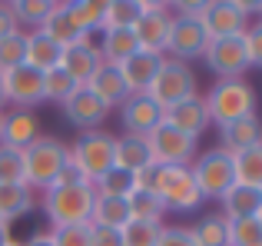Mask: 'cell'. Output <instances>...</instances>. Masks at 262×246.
I'll use <instances>...</instances> for the list:
<instances>
[{"label":"cell","instance_id":"38","mask_svg":"<svg viewBox=\"0 0 262 246\" xmlns=\"http://www.w3.org/2000/svg\"><path fill=\"white\" fill-rule=\"evenodd\" d=\"M24 53H27V30H17L10 37H4L0 40V73L17 70L24 64Z\"/></svg>","mask_w":262,"mask_h":246},{"label":"cell","instance_id":"19","mask_svg":"<svg viewBox=\"0 0 262 246\" xmlns=\"http://www.w3.org/2000/svg\"><path fill=\"white\" fill-rule=\"evenodd\" d=\"M100 64H103V57H100V50H96V40L73 44V47H67V50L60 53V70H67L80 87L90 84V77L100 70Z\"/></svg>","mask_w":262,"mask_h":246},{"label":"cell","instance_id":"47","mask_svg":"<svg viewBox=\"0 0 262 246\" xmlns=\"http://www.w3.org/2000/svg\"><path fill=\"white\" fill-rule=\"evenodd\" d=\"M20 27H17V20H13V13H10V4H0V40L4 37H10V33H17Z\"/></svg>","mask_w":262,"mask_h":246},{"label":"cell","instance_id":"54","mask_svg":"<svg viewBox=\"0 0 262 246\" xmlns=\"http://www.w3.org/2000/svg\"><path fill=\"white\" fill-rule=\"evenodd\" d=\"M259 220H262V213H259Z\"/></svg>","mask_w":262,"mask_h":246},{"label":"cell","instance_id":"52","mask_svg":"<svg viewBox=\"0 0 262 246\" xmlns=\"http://www.w3.org/2000/svg\"><path fill=\"white\" fill-rule=\"evenodd\" d=\"M0 127H4V110H0Z\"/></svg>","mask_w":262,"mask_h":246},{"label":"cell","instance_id":"14","mask_svg":"<svg viewBox=\"0 0 262 246\" xmlns=\"http://www.w3.org/2000/svg\"><path fill=\"white\" fill-rule=\"evenodd\" d=\"M116 110H120L123 133H133V136H149L163 123V110L146 97V93H129Z\"/></svg>","mask_w":262,"mask_h":246},{"label":"cell","instance_id":"42","mask_svg":"<svg viewBox=\"0 0 262 246\" xmlns=\"http://www.w3.org/2000/svg\"><path fill=\"white\" fill-rule=\"evenodd\" d=\"M243 40H246V57H249V67H259V70H262V20H256V24L246 27Z\"/></svg>","mask_w":262,"mask_h":246},{"label":"cell","instance_id":"50","mask_svg":"<svg viewBox=\"0 0 262 246\" xmlns=\"http://www.w3.org/2000/svg\"><path fill=\"white\" fill-rule=\"evenodd\" d=\"M7 107V90H4V73H0V110Z\"/></svg>","mask_w":262,"mask_h":246},{"label":"cell","instance_id":"27","mask_svg":"<svg viewBox=\"0 0 262 246\" xmlns=\"http://www.w3.org/2000/svg\"><path fill=\"white\" fill-rule=\"evenodd\" d=\"M96 50H100L103 64H113V67H120L123 60H129L136 50H140V44H136L133 30H100V40H96Z\"/></svg>","mask_w":262,"mask_h":246},{"label":"cell","instance_id":"35","mask_svg":"<svg viewBox=\"0 0 262 246\" xmlns=\"http://www.w3.org/2000/svg\"><path fill=\"white\" fill-rule=\"evenodd\" d=\"M140 17V0H106L103 30H133Z\"/></svg>","mask_w":262,"mask_h":246},{"label":"cell","instance_id":"48","mask_svg":"<svg viewBox=\"0 0 262 246\" xmlns=\"http://www.w3.org/2000/svg\"><path fill=\"white\" fill-rule=\"evenodd\" d=\"M24 246H53V240H50V230H37V233H33L30 240H24Z\"/></svg>","mask_w":262,"mask_h":246},{"label":"cell","instance_id":"29","mask_svg":"<svg viewBox=\"0 0 262 246\" xmlns=\"http://www.w3.org/2000/svg\"><path fill=\"white\" fill-rule=\"evenodd\" d=\"M232 173H236V183H239V187L262 190V143L232 153Z\"/></svg>","mask_w":262,"mask_h":246},{"label":"cell","instance_id":"26","mask_svg":"<svg viewBox=\"0 0 262 246\" xmlns=\"http://www.w3.org/2000/svg\"><path fill=\"white\" fill-rule=\"evenodd\" d=\"M60 53H63V47H57L50 37H43L40 30H27V53H24L27 67L47 73L53 67H60Z\"/></svg>","mask_w":262,"mask_h":246},{"label":"cell","instance_id":"40","mask_svg":"<svg viewBox=\"0 0 262 246\" xmlns=\"http://www.w3.org/2000/svg\"><path fill=\"white\" fill-rule=\"evenodd\" d=\"M53 246H90V223H73V227H50Z\"/></svg>","mask_w":262,"mask_h":246},{"label":"cell","instance_id":"11","mask_svg":"<svg viewBox=\"0 0 262 246\" xmlns=\"http://www.w3.org/2000/svg\"><path fill=\"white\" fill-rule=\"evenodd\" d=\"M206 44H209V37H206L199 20L173 13V20H169V37H166V57L169 60H179V64L203 60Z\"/></svg>","mask_w":262,"mask_h":246},{"label":"cell","instance_id":"33","mask_svg":"<svg viewBox=\"0 0 262 246\" xmlns=\"http://www.w3.org/2000/svg\"><path fill=\"white\" fill-rule=\"evenodd\" d=\"M53 4L57 0H13L10 4V13L17 20V27H30V30H40L43 20L50 17Z\"/></svg>","mask_w":262,"mask_h":246},{"label":"cell","instance_id":"39","mask_svg":"<svg viewBox=\"0 0 262 246\" xmlns=\"http://www.w3.org/2000/svg\"><path fill=\"white\" fill-rule=\"evenodd\" d=\"M229 223V246H256L262 243V220L246 216V220H226Z\"/></svg>","mask_w":262,"mask_h":246},{"label":"cell","instance_id":"7","mask_svg":"<svg viewBox=\"0 0 262 246\" xmlns=\"http://www.w3.org/2000/svg\"><path fill=\"white\" fill-rule=\"evenodd\" d=\"M199 93V84H196V73H192L189 64H179V60H163L160 73H156L153 87L146 90V97L153 100L160 110H169V107L183 104V100L196 97Z\"/></svg>","mask_w":262,"mask_h":246},{"label":"cell","instance_id":"45","mask_svg":"<svg viewBox=\"0 0 262 246\" xmlns=\"http://www.w3.org/2000/svg\"><path fill=\"white\" fill-rule=\"evenodd\" d=\"M206 7H209V0H179V4H169V10H173V13H179V17L203 20Z\"/></svg>","mask_w":262,"mask_h":246},{"label":"cell","instance_id":"25","mask_svg":"<svg viewBox=\"0 0 262 246\" xmlns=\"http://www.w3.org/2000/svg\"><path fill=\"white\" fill-rule=\"evenodd\" d=\"M67 17L73 20L83 37H93V33L103 30V13H106V0H63Z\"/></svg>","mask_w":262,"mask_h":246},{"label":"cell","instance_id":"16","mask_svg":"<svg viewBox=\"0 0 262 246\" xmlns=\"http://www.w3.org/2000/svg\"><path fill=\"white\" fill-rule=\"evenodd\" d=\"M163 123H169V127L179 130V133L199 140V136L209 130V110H206L203 93H196V97H189V100H183V104L163 110Z\"/></svg>","mask_w":262,"mask_h":246},{"label":"cell","instance_id":"1","mask_svg":"<svg viewBox=\"0 0 262 246\" xmlns=\"http://www.w3.org/2000/svg\"><path fill=\"white\" fill-rule=\"evenodd\" d=\"M206 110H209V123L226 127L232 120H243L259 113V97L256 87L246 77H232V80H216V84L206 90Z\"/></svg>","mask_w":262,"mask_h":246},{"label":"cell","instance_id":"6","mask_svg":"<svg viewBox=\"0 0 262 246\" xmlns=\"http://www.w3.org/2000/svg\"><path fill=\"white\" fill-rule=\"evenodd\" d=\"M153 193L163 200L166 213H192L203 207V196L192 183L189 167H156Z\"/></svg>","mask_w":262,"mask_h":246},{"label":"cell","instance_id":"34","mask_svg":"<svg viewBox=\"0 0 262 246\" xmlns=\"http://www.w3.org/2000/svg\"><path fill=\"white\" fill-rule=\"evenodd\" d=\"M93 190H96V196H120V200H126V196L136 190V176L129 173V170H123V167H113L93 183Z\"/></svg>","mask_w":262,"mask_h":246},{"label":"cell","instance_id":"56","mask_svg":"<svg viewBox=\"0 0 262 246\" xmlns=\"http://www.w3.org/2000/svg\"><path fill=\"white\" fill-rule=\"evenodd\" d=\"M0 223H4V220H0Z\"/></svg>","mask_w":262,"mask_h":246},{"label":"cell","instance_id":"10","mask_svg":"<svg viewBox=\"0 0 262 246\" xmlns=\"http://www.w3.org/2000/svg\"><path fill=\"white\" fill-rule=\"evenodd\" d=\"M206 67L216 73V80H232V77H246L249 70V57H246V40L243 33L236 37H216L206 44L203 53Z\"/></svg>","mask_w":262,"mask_h":246},{"label":"cell","instance_id":"12","mask_svg":"<svg viewBox=\"0 0 262 246\" xmlns=\"http://www.w3.org/2000/svg\"><path fill=\"white\" fill-rule=\"evenodd\" d=\"M4 90L7 104H13V110H33L37 104H43V73L20 64L17 70L4 73Z\"/></svg>","mask_w":262,"mask_h":246},{"label":"cell","instance_id":"37","mask_svg":"<svg viewBox=\"0 0 262 246\" xmlns=\"http://www.w3.org/2000/svg\"><path fill=\"white\" fill-rule=\"evenodd\" d=\"M163 227L166 223H153V220H129L126 227L120 230L123 233V246H156Z\"/></svg>","mask_w":262,"mask_h":246},{"label":"cell","instance_id":"4","mask_svg":"<svg viewBox=\"0 0 262 246\" xmlns=\"http://www.w3.org/2000/svg\"><path fill=\"white\" fill-rule=\"evenodd\" d=\"M70 160L73 167L83 173V180L96 183L106 170L116 167V136L110 130H86V133H77V140L70 143Z\"/></svg>","mask_w":262,"mask_h":246},{"label":"cell","instance_id":"46","mask_svg":"<svg viewBox=\"0 0 262 246\" xmlns=\"http://www.w3.org/2000/svg\"><path fill=\"white\" fill-rule=\"evenodd\" d=\"M77 183H90V180H83V173H80V170L73 167V160H67V163H63V170H60V176H57V183H53V187H77Z\"/></svg>","mask_w":262,"mask_h":246},{"label":"cell","instance_id":"13","mask_svg":"<svg viewBox=\"0 0 262 246\" xmlns=\"http://www.w3.org/2000/svg\"><path fill=\"white\" fill-rule=\"evenodd\" d=\"M203 30L209 40L216 37H236V33H246V27H249V17H246L243 4L239 0H209V7H206L203 13Z\"/></svg>","mask_w":262,"mask_h":246},{"label":"cell","instance_id":"28","mask_svg":"<svg viewBox=\"0 0 262 246\" xmlns=\"http://www.w3.org/2000/svg\"><path fill=\"white\" fill-rule=\"evenodd\" d=\"M40 33L43 37H50L57 47H73V44H83V40H93V37H83V33L73 27V20L67 17V10H63V4H53V10H50V17L43 20V27H40Z\"/></svg>","mask_w":262,"mask_h":246},{"label":"cell","instance_id":"55","mask_svg":"<svg viewBox=\"0 0 262 246\" xmlns=\"http://www.w3.org/2000/svg\"><path fill=\"white\" fill-rule=\"evenodd\" d=\"M256 246H262V243H256Z\"/></svg>","mask_w":262,"mask_h":246},{"label":"cell","instance_id":"3","mask_svg":"<svg viewBox=\"0 0 262 246\" xmlns=\"http://www.w3.org/2000/svg\"><path fill=\"white\" fill-rule=\"evenodd\" d=\"M70 160V150H67L63 140L57 136L40 133L30 147L24 150V183L33 190V193H43L57 183L63 163Z\"/></svg>","mask_w":262,"mask_h":246},{"label":"cell","instance_id":"23","mask_svg":"<svg viewBox=\"0 0 262 246\" xmlns=\"http://www.w3.org/2000/svg\"><path fill=\"white\" fill-rule=\"evenodd\" d=\"M33 210H37V193L27 183H0V220L7 227Z\"/></svg>","mask_w":262,"mask_h":246},{"label":"cell","instance_id":"5","mask_svg":"<svg viewBox=\"0 0 262 246\" xmlns=\"http://www.w3.org/2000/svg\"><path fill=\"white\" fill-rule=\"evenodd\" d=\"M189 173H192V183H196V190H199L203 200H219V196L236 183L232 156L226 153V150H219V147L199 150L196 160L189 163Z\"/></svg>","mask_w":262,"mask_h":246},{"label":"cell","instance_id":"36","mask_svg":"<svg viewBox=\"0 0 262 246\" xmlns=\"http://www.w3.org/2000/svg\"><path fill=\"white\" fill-rule=\"evenodd\" d=\"M77 90H80V84L67 70H60V67H53V70L43 73V104L47 100H50V104H67Z\"/></svg>","mask_w":262,"mask_h":246},{"label":"cell","instance_id":"2","mask_svg":"<svg viewBox=\"0 0 262 246\" xmlns=\"http://www.w3.org/2000/svg\"><path fill=\"white\" fill-rule=\"evenodd\" d=\"M96 203L93 183H77V187H50L40 193L37 207L43 210L50 227H73V223H90Z\"/></svg>","mask_w":262,"mask_h":246},{"label":"cell","instance_id":"24","mask_svg":"<svg viewBox=\"0 0 262 246\" xmlns=\"http://www.w3.org/2000/svg\"><path fill=\"white\" fill-rule=\"evenodd\" d=\"M116 167L129 170V173H140V170H146V167H156L146 136H133V133L116 136Z\"/></svg>","mask_w":262,"mask_h":246},{"label":"cell","instance_id":"49","mask_svg":"<svg viewBox=\"0 0 262 246\" xmlns=\"http://www.w3.org/2000/svg\"><path fill=\"white\" fill-rule=\"evenodd\" d=\"M13 240V233H10V227H7V223H0V246H7Z\"/></svg>","mask_w":262,"mask_h":246},{"label":"cell","instance_id":"17","mask_svg":"<svg viewBox=\"0 0 262 246\" xmlns=\"http://www.w3.org/2000/svg\"><path fill=\"white\" fill-rule=\"evenodd\" d=\"M40 136V120L33 110H4V127H0V147L20 150L24 153L33 140Z\"/></svg>","mask_w":262,"mask_h":246},{"label":"cell","instance_id":"44","mask_svg":"<svg viewBox=\"0 0 262 246\" xmlns=\"http://www.w3.org/2000/svg\"><path fill=\"white\" fill-rule=\"evenodd\" d=\"M90 246H123V233L110 227H93L90 223Z\"/></svg>","mask_w":262,"mask_h":246},{"label":"cell","instance_id":"32","mask_svg":"<svg viewBox=\"0 0 262 246\" xmlns=\"http://www.w3.org/2000/svg\"><path fill=\"white\" fill-rule=\"evenodd\" d=\"M126 207H129V220L163 223V216H166V207H163V200L153 190H133V193L126 196Z\"/></svg>","mask_w":262,"mask_h":246},{"label":"cell","instance_id":"20","mask_svg":"<svg viewBox=\"0 0 262 246\" xmlns=\"http://www.w3.org/2000/svg\"><path fill=\"white\" fill-rule=\"evenodd\" d=\"M256 143H262V117H259V113L219 127V150H226L229 156L239 153V150L256 147Z\"/></svg>","mask_w":262,"mask_h":246},{"label":"cell","instance_id":"41","mask_svg":"<svg viewBox=\"0 0 262 246\" xmlns=\"http://www.w3.org/2000/svg\"><path fill=\"white\" fill-rule=\"evenodd\" d=\"M0 183H24V153L0 147Z\"/></svg>","mask_w":262,"mask_h":246},{"label":"cell","instance_id":"30","mask_svg":"<svg viewBox=\"0 0 262 246\" xmlns=\"http://www.w3.org/2000/svg\"><path fill=\"white\" fill-rule=\"evenodd\" d=\"M196 246H229V223L223 213H203L189 227Z\"/></svg>","mask_w":262,"mask_h":246},{"label":"cell","instance_id":"15","mask_svg":"<svg viewBox=\"0 0 262 246\" xmlns=\"http://www.w3.org/2000/svg\"><path fill=\"white\" fill-rule=\"evenodd\" d=\"M60 107H63L67 123H70V127H77L80 133H86V130H100L103 120L113 113L100 97H96V93H90L86 87H80V90L73 93L67 104H60Z\"/></svg>","mask_w":262,"mask_h":246},{"label":"cell","instance_id":"51","mask_svg":"<svg viewBox=\"0 0 262 246\" xmlns=\"http://www.w3.org/2000/svg\"><path fill=\"white\" fill-rule=\"evenodd\" d=\"M7 246H24V240H10V243H7Z\"/></svg>","mask_w":262,"mask_h":246},{"label":"cell","instance_id":"53","mask_svg":"<svg viewBox=\"0 0 262 246\" xmlns=\"http://www.w3.org/2000/svg\"><path fill=\"white\" fill-rule=\"evenodd\" d=\"M259 13H262V4H259ZM259 20H262V17H259Z\"/></svg>","mask_w":262,"mask_h":246},{"label":"cell","instance_id":"22","mask_svg":"<svg viewBox=\"0 0 262 246\" xmlns=\"http://www.w3.org/2000/svg\"><path fill=\"white\" fill-rule=\"evenodd\" d=\"M86 90H90V93H96V97H100L103 104L110 107V110H116V107H120L123 100L129 97L126 84H123L120 67H113V64H100V70H96L93 77H90Z\"/></svg>","mask_w":262,"mask_h":246},{"label":"cell","instance_id":"31","mask_svg":"<svg viewBox=\"0 0 262 246\" xmlns=\"http://www.w3.org/2000/svg\"><path fill=\"white\" fill-rule=\"evenodd\" d=\"M93 227H110V230H123L129 223V207L120 196H96L93 213H90Z\"/></svg>","mask_w":262,"mask_h":246},{"label":"cell","instance_id":"21","mask_svg":"<svg viewBox=\"0 0 262 246\" xmlns=\"http://www.w3.org/2000/svg\"><path fill=\"white\" fill-rule=\"evenodd\" d=\"M219 213L226 220H246V216H259L262 213V190H252V187H239L232 183L223 196H219Z\"/></svg>","mask_w":262,"mask_h":246},{"label":"cell","instance_id":"8","mask_svg":"<svg viewBox=\"0 0 262 246\" xmlns=\"http://www.w3.org/2000/svg\"><path fill=\"white\" fill-rule=\"evenodd\" d=\"M169 20H173L169 4H163V0H140V17H136V24H133V37H136V44H140V50L166 57Z\"/></svg>","mask_w":262,"mask_h":246},{"label":"cell","instance_id":"9","mask_svg":"<svg viewBox=\"0 0 262 246\" xmlns=\"http://www.w3.org/2000/svg\"><path fill=\"white\" fill-rule=\"evenodd\" d=\"M146 143H149V153H153L156 167H189L199 153V140L179 133L169 123H160V127L146 136Z\"/></svg>","mask_w":262,"mask_h":246},{"label":"cell","instance_id":"18","mask_svg":"<svg viewBox=\"0 0 262 246\" xmlns=\"http://www.w3.org/2000/svg\"><path fill=\"white\" fill-rule=\"evenodd\" d=\"M163 60H166V57H160V53H146V50H136L129 60H123V64H120V73H123L126 90L129 93H146L149 87H153L156 73H160Z\"/></svg>","mask_w":262,"mask_h":246},{"label":"cell","instance_id":"43","mask_svg":"<svg viewBox=\"0 0 262 246\" xmlns=\"http://www.w3.org/2000/svg\"><path fill=\"white\" fill-rule=\"evenodd\" d=\"M156 246H196V240H192L189 227H163Z\"/></svg>","mask_w":262,"mask_h":246}]
</instances>
